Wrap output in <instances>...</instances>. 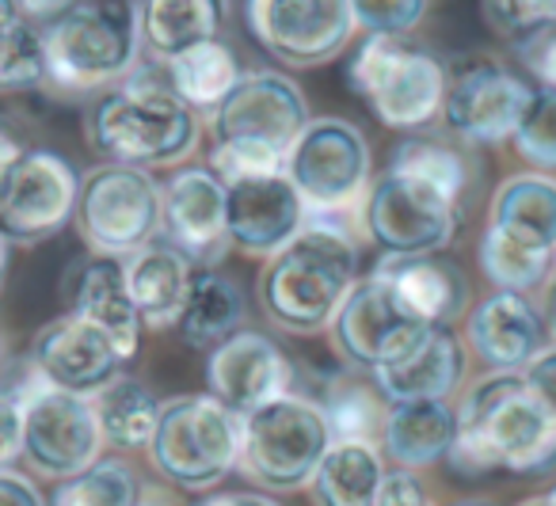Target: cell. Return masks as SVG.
<instances>
[{"label": "cell", "mask_w": 556, "mask_h": 506, "mask_svg": "<svg viewBox=\"0 0 556 506\" xmlns=\"http://www.w3.org/2000/svg\"><path fill=\"white\" fill-rule=\"evenodd\" d=\"M462 506H472V503H462Z\"/></svg>", "instance_id": "obj_55"}, {"label": "cell", "mask_w": 556, "mask_h": 506, "mask_svg": "<svg viewBox=\"0 0 556 506\" xmlns=\"http://www.w3.org/2000/svg\"><path fill=\"white\" fill-rule=\"evenodd\" d=\"M199 270H217L229 252L225 184L210 168H176L161 187V237Z\"/></svg>", "instance_id": "obj_18"}, {"label": "cell", "mask_w": 556, "mask_h": 506, "mask_svg": "<svg viewBox=\"0 0 556 506\" xmlns=\"http://www.w3.org/2000/svg\"><path fill=\"white\" fill-rule=\"evenodd\" d=\"M126 362L108 343V336L92 328V324L77 320V316H58L47 328H39L27 354V369L39 377L42 384L58 392H73V396H92L108 381L123 374Z\"/></svg>", "instance_id": "obj_19"}, {"label": "cell", "mask_w": 556, "mask_h": 506, "mask_svg": "<svg viewBox=\"0 0 556 506\" xmlns=\"http://www.w3.org/2000/svg\"><path fill=\"white\" fill-rule=\"evenodd\" d=\"M465 343L492 374H522L548 346V328L530 298L495 290L465 313Z\"/></svg>", "instance_id": "obj_21"}, {"label": "cell", "mask_w": 556, "mask_h": 506, "mask_svg": "<svg viewBox=\"0 0 556 506\" xmlns=\"http://www.w3.org/2000/svg\"><path fill=\"white\" fill-rule=\"evenodd\" d=\"M305 225V202L294 191V184L282 176L244 179V184L225 187V232L229 248L252 255V260H270Z\"/></svg>", "instance_id": "obj_20"}, {"label": "cell", "mask_w": 556, "mask_h": 506, "mask_svg": "<svg viewBox=\"0 0 556 506\" xmlns=\"http://www.w3.org/2000/svg\"><path fill=\"white\" fill-rule=\"evenodd\" d=\"M202 123L176 92L161 65H138L126 80L100 92L85 111V138L103 164L118 168H179L199 149Z\"/></svg>", "instance_id": "obj_3"}, {"label": "cell", "mask_w": 556, "mask_h": 506, "mask_svg": "<svg viewBox=\"0 0 556 506\" xmlns=\"http://www.w3.org/2000/svg\"><path fill=\"white\" fill-rule=\"evenodd\" d=\"M24 457V412L9 389H0V472Z\"/></svg>", "instance_id": "obj_42"}, {"label": "cell", "mask_w": 556, "mask_h": 506, "mask_svg": "<svg viewBox=\"0 0 556 506\" xmlns=\"http://www.w3.org/2000/svg\"><path fill=\"white\" fill-rule=\"evenodd\" d=\"M24 412V457L42 480H73L103 457L96 412L85 396L58 392L27 369V381L9 389Z\"/></svg>", "instance_id": "obj_10"}, {"label": "cell", "mask_w": 556, "mask_h": 506, "mask_svg": "<svg viewBox=\"0 0 556 506\" xmlns=\"http://www.w3.org/2000/svg\"><path fill=\"white\" fill-rule=\"evenodd\" d=\"M149 460L179 491H214L240 465V419L214 396L164 400Z\"/></svg>", "instance_id": "obj_7"}, {"label": "cell", "mask_w": 556, "mask_h": 506, "mask_svg": "<svg viewBox=\"0 0 556 506\" xmlns=\"http://www.w3.org/2000/svg\"><path fill=\"white\" fill-rule=\"evenodd\" d=\"M545 328H548V339H553V346H556V282H553V290H548V316H545Z\"/></svg>", "instance_id": "obj_49"}, {"label": "cell", "mask_w": 556, "mask_h": 506, "mask_svg": "<svg viewBox=\"0 0 556 506\" xmlns=\"http://www.w3.org/2000/svg\"><path fill=\"white\" fill-rule=\"evenodd\" d=\"M65 305L70 316L92 324L100 336L118 351V358L130 362L141 343V320L134 308L130 293H126L123 260H103V255H88L70 267L62 282Z\"/></svg>", "instance_id": "obj_23"}, {"label": "cell", "mask_w": 556, "mask_h": 506, "mask_svg": "<svg viewBox=\"0 0 556 506\" xmlns=\"http://www.w3.org/2000/svg\"><path fill=\"white\" fill-rule=\"evenodd\" d=\"M9 263H12V244L0 237V286H4V278H9Z\"/></svg>", "instance_id": "obj_50"}, {"label": "cell", "mask_w": 556, "mask_h": 506, "mask_svg": "<svg viewBox=\"0 0 556 506\" xmlns=\"http://www.w3.org/2000/svg\"><path fill=\"white\" fill-rule=\"evenodd\" d=\"M348 85L381 126L416 134L439 118L446 65L401 35H366L363 47L351 54Z\"/></svg>", "instance_id": "obj_5"}, {"label": "cell", "mask_w": 556, "mask_h": 506, "mask_svg": "<svg viewBox=\"0 0 556 506\" xmlns=\"http://www.w3.org/2000/svg\"><path fill=\"white\" fill-rule=\"evenodd\" d=\"M0 506H47V498L35 488V480L9 468V472H0Z\"/></svg>", "instance_id": "obj_45"}, {"label": "cell", "mask_w": 556, "mask_h": 506, "mask_svg": "<svg viewBox=\"0 0 556 506\" xmlns=\"http://www.w3.org/2000/svg\"><path fill=\"white\" fill-rule=\"evenodd\" d=\"M309 126V103L294 77L275 69L240 73L237 88L210 115L214 146H248L287 161Z\"/></svg>", "instance_id": "obj_12"}, {"label": "cell", "mask_w": 556, "mask_h": 506, "mask_svg": "<svg viewBox=\"0 0 556 506\" xmlns=\"http://www.w3.org/2000/svg\"><path fill=\"white\" fill-rule=\"evenodd\" d=\"M80 176L54 149H27L0 184V237L9 244H42L77 214Z\"/></svg>", "instance_id": "obj_15"}, {"label": "cell", "mask_w": 556, "mask_h": 506, "mask_svg": "<svg viewBox=\"0 0 556 506\" xmlns=\"http://www.w3.org/2000/svg\"><path fill=\"white\" fill-rule=\"evenodd\" d=\"M134 506H179V503H176V495H172V491L161 488V483H141Z\"/></svg>", "instance_id": "obj_48"}, {"label": "cell", "mask_w": 556, "mask_h": 506, "mask_svg": "<svg viewBox=\"0 0 556 506\" xmlns=\"http://www.w3.org/2000/svg\"><path fill=\"white\" fill-rule=\"evenodd\" d=\"M27 153V146H24V138H20L16 130H12L4 118H0V184H4V176H9L12 168L20 164V156Z\"/></svg>", "instance_id": "obj_46"}, {"label": "cell", "mask_w": 556, "mask_h": 506, "mask_svg": "<svg viewBox=\"0 0 556 506\" xmlns=\"http://www.w3.org/2000/svg\"><path fill=\"white\" fill-rule=\"evenodd\" d=\"M457 434V412L450 400H427V404H389L386 427H381V457L396 468H431L450 453Z\"/></svg>", "instance_id": "obj_26"}, {"label": "cell", "mask_w": 556, "mask_h": 506, "mask_svg": "<svg viewBox=\"0 0 556 506\" xmlns=\"http://www.w3.org/2000/svg\"><path fill=\"white\" fill-rule=\"evenodd\" d=\"M480 12H484V20L510 47L518 39H526L530 31H538V27L556 24V0H548V4H526V0H503V4H495V0H488V4H480Z\"/></svg>", "instance_id": "obj_40"}, {"label": "cell", "mask_w": 556, "mask_h": 506, "mask_svg": "<svg viewBox=\"0 0 556 506\" xmlns=\"http://www.w3.org/2000/svg\"><path fill=\"white\" fill-rule=\"evenodd\" d=\"M0 358H4V331H0Z\"/></svg>", "instance_id": "obj_53"}, {"label": "cell", "mask_w": 556, "mask_h": 506, "mask_svg": "<svg viewBox=\"0 0 556 506\" xmlns=\"http://www.w3.org/2000/svg\"><path fill=\"white\" fill-rule=\"evenodd\" d=\"M374 506H431V495H427V488L419 483L416 472H408V468H389Z\"/></svg>", "instance_id": "obj_43"}, {"label": "cell", "mask_w": 556, "mask_h": 506, "mask_svg": "<svg viewBox=\"0 0 556 506\" xmlns=\"http://www.w3.org/2000/svg\"><path fill=\"white\" fill-rule=\"evenodd\" d=\"M355 9V27H363L366 35H401L408 39L412 27L424 24V16L431 12L427 0H351Z\"/></svg>", "instance_id": "obj_39"}, {"label": "cell", "mask_w": 556, "mask_h": 506, "mask_svg": "<svg viewBox=\"0 0 556 506\" xmlns=\"http://www.w3.org/2000/svg\"><path fill=\"white\" fill-rule=\"evenodd\" d=\"M73 222L92 255L126 260L161 237V184L149 172L100 164L80 176Z\"/></svg>", "instance_id": "obj_9"}, {"label": "cell", "mask_w": 556, "mask_h": 506, "mask_svg": "<svg viewBox=\"0 0 556 506\" xmlns=\"http://www.w3.org/2000/svg\"><path fill=\"white\" fill-rule=\"evenodd\" d=\"M363 248L348 214H305V225L260 270V308L290 336H320L358 282Z\"/></svg>", "instance_id": "obj_2"}, {"label": "cell", "mask_w": 556, "mask_h": 506, "mask_svg": "<svg viewBox=\"0 0 556 506\" xmlns=\"http://www.w3.org/2000/svg\"><path fill=\"white\" fill-rule=\"evenodd\" d=\"M161 69H164V77H168L172 92H176L194 115H199V111L214 115V111L225 103V96L237 88L240 73H244L237 65V54H232L222 39H210V42H202V47H191L187 54L164 62Z\"/></svg>", "instance_id": "obj_32"}, {"label": "cell", "mask_w": 556, "mask_h": 506, "mask_svg": "<svg viewBox=\"0 0 556 506\" xmlns=\"http://www.w3.org/2000/svg\"><path fill=\"white\" fill-rule=\"evenodd\" d=\"M533 85L492 58H469L446 69L442 126L462 146H503L515 134Z\"/></svg>", "instance_id": "obj_14"}, {"label": "cell", "mask_w": 556, "mask_h": 506, "mask_svg": "<svg viewBox=\"0 0 556 506\" xmlns=\"http://www.w3.org/2000/svg\"><path fill=\"white\" fill-rule=\"evenodd\" d=\"M317 407L325 412L332 442H363V445L381 442L389 404L378 396V389L370 381H358V377L348 374L332 377L325 384V392L317 396Z\"/></svg>", "instance_id": "obj_33"}, {"label": "cell", "mask_w": 556, "mask_h": 506, "mask_svg": "<svg viewBox=\"0 0 556 506\" xmlns=\"http://www.w3.org/2000/svg\"><path fill=\"white\" fill-rule=\"evenodd\" d=\"M515 54L522 62V69L538 80L533 88H556V24L538 27L526 39H518Z\"/></svg>", "instance_id": "obj_41"}, {"label": "cell", "mask_w": 556, "mask_h": 506, "mask_svg": "<svg viewBox=\"0 0 556 506\" xmlns=\"http://www.w3.org/2000/svg\"><path fill=\"white\" fill-rule=\"evenodd\" d=\"M332 434L317 400L290 396L240 419V472L263 491L287 495L313 483Z\"/></svg>", "instance_id": "obj_6"}, {"label": "cell", "mask_w": 556, "mask_h": 506, "mask_svg": "<svg viewBox=\"0 0 556 506\" xmlns=\"http://www.w3.org/2000/svg\"><path fill=\"white\" fill-rule=\"evenodd\" d=\"M545 495H548V503H553V506H556V483H553V488H548V491H545Z\"/></svg>", "instance_id": "obj_52"}, {"label": "cell", "mask_w": 556, "mask_h": 506, "mask_svg": "<svg viewBox=\"0 0 556 506\" xmlns=\"http://www.w3.org/2000/svg\"><path fill=\"white\" fill-rule=\"evenodd\" d=\"M126 293H130L134 308H138L141 328H176L179 313L187 305V290H191L194 263L179 255L172 244L153 240V244L138 248L134 255L123 260Z\"/></svg>", "instance_id": "obj_25"}, {"label": "cell", "mask_w": 556, "mask_h": 506, "mask_svg": "<svg viewBox=\"0 0 556 506\" xmlns=\"http://www.w3.org/2000/svg\"><path fill=\"white\" fill-rule=\"evenodd\" d=\"M518 506H553V503H548V495H533V498H522Z\"/></svg>", "instance_id": "obj_51"}, {"label": "cell", "mask_w": 556, "mask_h": 506, "mask_svg": "<svg viewBox=\"0 0 556 506\" xmlns=\"http://www.w3.org/2000/svg\"><path fill=\"white\" fill-rule=\"evenodd\" d=\"M465 377V343L454 328H427L408 354L374 369L370 384L386 404H427L450 400Z\"/></svg>", "instance_id": "obj_24"}, {"label": "cell", "mask_w": 556, "mask_h": 506, "mask_svg": "<svg viewBox=\"0 0 556 506\" xmlns=\"http://www.w3.org/2000/svg\"><path fill=\"white\" fill-rule=\"evenodd\" d=\"M47 85L42 24L27 4L0 0V92H31Z\"/></svg>", "instance_id": "obj_34"}, {"label": "cell", "mask_w": 556, "mask_h": 506, "mask_svg": "<svg viewBox=\"0 0 556 506\" xmlns=\"http://www.w3.org/2000/svg\"><path fill=\"white\" fill-rule=\"evenodd\" d=\"M510 146L530 168H541V176L556 172V88H533Z\"/></svg>", "instance_id": "obj_38"}, {"label": "cell", "mask_w": 556, "mask_h": 506, "mask_svg": "<svg viewBox=\"0 0 556 506\" xmlns=\"http://www.w3.org/2000/svg\"><path fill=\"white\" fill-rule=\"evenodd\" d=\"M194 506H282L270 495H260V491H225V495H210Z\"/></svg>", "instance_id": "obj_47"}, {"label": "cell", "mask_w": 556, "mask_h": 506, "mask_svg": "<svg viewBox=\"0 0 556 506\" xmlns=\"http://www.w3.org/2000/svg\"><path fill=\"white\" fill-rule=\"evenodd\" d=\"M386 472L381 445L332 442L309 483L313 506H374Z\"/></svg>", "instance_id": "obj_30"}, {"label": "cell", "mask_w": 556, "mask_h": 506, "mask_svg": "<svg viewBox=\"0 0 556 506\" xmlns=\"http://www.w3.org/2000/svg\"><path fill=\"white\" fill-rule=\"evenodd\" d=\"M141 480L123 457H100L88 472L62 480L50 491L47 506H134Z\"/></svg>", "instance_id": "obj_37"}, {"label": "cell", "mask_w": 556, "mask_h": 506, "mask_svg": "<svg viewBox=\"0 0 556 506\" xmlns=\"http://www.w3.org/2000/svg\"><path fill=\"white\" fill-rule=\"evenodd\" d=\"M424 331H427L424 324H416L396 305V298L389 293V286L378 275H366L358 278L355 290L340 305L328 336H332V346L340 351L343 362L374 374V369L408 354Z\"/></svg>", "instance_id": "obj_16"}, {"label": "cell", "mask_w": 556, "mask_h": 506, "mask_svg": "<svg viewBox=\"0 0 556 506\" xmlns=\"http://www.w3.org/2000/svg\"><path fill=\"white\" fill-rule=\"evenodd\" d=\"M553 270H556V252H553Z\"/></svg>", "instance_id": "obj_54"}, {"label": "cell", "mask_w": 556, "mask_h": 506, "mask_svg": "<svg viewBox=\"0 0 556 506\" xmlns=\"http://www.w3.org/2000/svg\"><path fill=\"white\" fill-rule=\"evenodd\" d=\"M370 275H378L396 305L424 328H450L469 313V282L462 267L442 255H381Z\"/></svg>", "instance_id": "obj_22"}, {"label": "cell", "mask_w": 556, "mask_h": 506, "mask_svg": "<svg viewBox=\"0 0 556 506\" xmlns=\"http://www.w3.org/2000/svg\"><path fill=\"white\" fill-rule=\"evenodd\" d=\"M244 324V293L222 270H199L194 267L187 305L179 313V339L194 351H214L225 339H232Z\"/></svg>", "instance_id": "obj_29"}, {"label": "cell", "mask_w": 556, "mask_h": 506, "mask_svg": "<svg viewBox=\"0 0 556 506\" xmlns=\"http://www.w3.org/2000/svg\"><path fill=\"white\" fill-rule=\"evenodd\" d=\"M370 141L348 118H309L287 156V179L302 194L305 214H348L358 210L374 176Z\"/></svg>", "instance_id": "obj_8"}, {"label": "cell", "mask_w": 556, "mask_h": 506, "mask_svg": "<svg viewBox=\"0 0 556 506\" xmlns=\"http://www.w3.org/2000/svg\"><path fill=\"white\" fill-rule=\"evenodd\" d=\"M477 260H480L484 278L495 286V290L500 293H522V298L530 290H538V286L548 278V270H553V255L515 244V240L503 237V232L492 229V225H488L484 237H480Z\"/></svg>", "instance_id": "obj_36"}, {"label": "cell", "mask_w": 556, "mask_h": 506, "mask_svg": "<svg viewBox=\"0 0 556 506\" xmlns=\"http://www.w3.org/2000/svg\"><path fill=\"white\" fill-rule=\"evenodd\" d=\"M522 377H526V384H530V389L545 400L548 412L556 415V346L548 343L545 351H541L538 358L522 369Z\"/></svg>", "instance_id": "obj_44"}, {"label": "cell", "mask_w": 556, "mask_h": 506, "mask_svg": "<svg viewBox=\"0 0 556 506\" xmlns=\"http://www.w3.org/2000/svg\"><path fill=\"white\" fill-rule=\"evenodd\" d=\"M88 404H92L96 422H100L103 445H111L118 453H130V450H149V442L156 434V422H161L164 400L146 381H138L130 374H118L100 392H92Z\"/></svg>", "instance_id": "obj_28"}, {"label": "cell", "mask_w": 556, "mask_h": 506, "mask_svg": "<svg viewBox=\"0 0 556 506\" xmlns=\"http://www.w3.org/2000/svg\"><path fill=\"white\" fill-rule=\"evenodd\" d=\"M358 222L381 255H439L457 232V202L412 176L381 172L358 206Z\"/></svg>", "instance_id": "obj_11"}, {"label": "cell", "mask_w": 556, "mask_h": 506, "mask_svg": "<svg viewBox=\"0 0 556 506\" xmlns=\"http://www.w3.org/2000/svg\"><path fill=\"white\" fill-rule=\"evenodd\" d=\"M222 4L214 0H153L141 4V50L153 54V65L187 54L191 47L217 39Z\"/></svg>", "instance_id": "obj_31"}, {"label": "cell", "mask_w": 556, "mask_h": 506, "mask_svg": "<svg viewBox=\"0 0 556 506\" xmlns=\"http://www.w3.org/2000/svg\"><path fill=\"white\" fill-rule=\"evenodd\" d=\"M206 384L217 404L237 419L290 396L294 389V366L282 354V346L263 331L240 328L232 339L214 346L206 358Z\"/></svg>", "instance_id": "obj_17"}, {"label": "cell", "mask_w": 556, "mask_h": 506, "mask_svg": "<svg viewBox=\"0 0 556 506\" xmlns=\"http://www.w3.org/2000/svg\"><path fill=\"white\" fill-rule=\"evenodd\" d=\"M386 172L419 179V184L442 191L457 206H462V194L469 187V156L450 146V141L431 138V134H412V138L396 141Z\"/></svg>", "instance_id": "obj_35"}, {"label": "cell", "mask_w": 556, "mask_h": 506, "mask_svg": "<svg viewBox=\"0 0 556 506\" xmlns=\"http://www.w3.org/2000/svg\"><path fill=\"white\" fill-rule=\"evenodd\" d=\"M244 24L270 58L294 69L340 58L358 31L351 0H255L244 4Z\"/></svg>", "instance_id": "obj_13"}, {"label": "cell", "mask_w": 556, "mask_h": 506, "mask_svg": "<svg viewBox=\"0 0 556 506\" xmlns=\"http://www.w3.org/2000/svg\"><path fill=\"white\" fill-rule=\"evenodd\" d=\"M488 225L533 252H556V179L541 172H518L492 194Z\"/></svg>", "instance_id": "obj_27"}, {"label": "cell", "mask_w": 556, "mask_h": 506, "mask_svg": "<svg viewBox=\"0 0 556 506\" xmlns=\"http://www.w3.org/2000/svg\"><path fill=\"white\" fill-rule=\"evenodd\" d=\"M47 88L62 96H100L141 65V4L88 0L54 4L42 20Z\"/></svg>", "instance_id": "obj_4"}, {"label": "cell", "mask_w": 556, "mask_h": 506, "mask_svg": "<svg viewBox=\"0 0 556 506\" xmlns=\"http://www.w3.org/2000/svg\"><path fill=\"white\" fill-rule=\"evenodd\" d=\"M457 412L446 460L457 476H545L556 468V415L522 374H484Z\"/></svg>", "instance_id": "obj_1"}]
</instances>
